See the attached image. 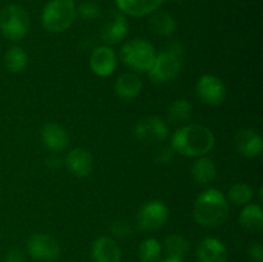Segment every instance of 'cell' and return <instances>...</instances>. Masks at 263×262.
Instances as JSON below:
<instances>
[{
	"instance_id": "obj_31",
	"label": "cell",
	"mask_w": 263,
	"mask_h": 262,
	"mask_svg": "<svg viewBox=\"0 0 263 262\" xmlns=\"http://www.w3.org/2000/svg\"><path fill=\"white\" fill-rule=\"evenodd\" d=\"M248 254L253 262H263V248L259 243H252L248 248Z\"/></svg>"
},
{
	"instance_id": "obj_33",
	"label": "cell",
	"mask_w": 263,
	"mask_h": 262,
	"mask_svg": "<svg viewBox=\"0 0 263 262\" xmlns=\"http://www.w3.org/2000/svg\"><path fill=\"white\" fill-rule=\"evenodd\" d=\"M62 163H63V159L59 156H57V154H51V156H49L48 158H46V166L50 167V169L53 170L59 169V167L62 166Z\"/></svg>"
},
{
	"instance_id": "obj_22",
	"label": "cell",
	"mask_w": 263,
	"mask_h": 262,
	"mask_svg": "<svg viewBox=\"0 0 263 262\" xmlns=\"http://www.w3.org/2000/svg\"><path fill=\"white\" fill-rule=\"evenodd\" d=\"M239 222L247 230L261 231L263 229V211L259 204H246L239 215Z\"/></svg>"
},
{
	"instance_id": "obj_17",
	"label": "cell",
	"mask_w": 263,
	"mask_h": 262,
	"mask_svg": "<svg viewBox=\"0 0 263 262\" xmlns=\"http://www.w3.org/2000/svg\"><path fill=\"white\" fill-rule=\"evenodd\" d=\"M41 140L50 151L62 152L68 146L69 136L62 126L57 123H46L41 128Z\"/></svg>"
},
{
	"instance_id": "obj_20",
	"label": "cell",
	"mask_w": 263,
	"mask_h": 262,
	"mask_svg": "<svg viewBox=\"0 0 263 262\" xmlns=\"http://www.w3.org/2000/svg\"><path fill=\"white\" fill-rule=\"evenodd\" d=\"M149 27L154 33L161 36H171L176 31L177 23L170 13L156 10L149 14Z\"/></svg>"
},
{
	"instance_id": "obj_12",
	"label": "cell",
	"mask_w": 263,
	"mask_h": 262,
	"mask_svg": "<svg viewBox=\"0 0 263 262\" xmlns=\"http://www.w3.org/2000/svg\"><path fill=\"white\" fill-rule=\"evenodd\" d=\"M116 66H117V57L113 49L108 45L97 48L90 57V67L92 72L100 77H107L113 73Z\"/></svg>"
},
{
	"instance_id": "obj_32",
	"label": "cell",
	"mask_w": 263,
	"mask_h": 262,
	"mask_svg": "<svg viewBox=\"0 0 263 262\" xmlns=\"http://www.w3.org/2000/svg\"><path fill=\"white\" fill-rule=\"evenodd\" d=\"M4 262H25V254L21 249H10L7 254H5Z\"/></svg>"
},
{
	"instance_id": "obj_3",
	"label": "cell",
	"mask_w": 263,
	"mask_h": 262,
	"mask_svg": "<svg viewBox=\"0 0 263 262\" xmlns=\"http://www.w3.org/2000/svg\"><path fill=\"white\" fill-rule=\"evenodd\" d=\"M77 9L73 0H51L44 7L41 21L50 32H63L74 22Z\"/></svg>"
},
{
	"instance_id": "obj_2",
	"label": "cell",
	"mask_w": 263,
	"mask_h": 262,
	"mask_svg": "<svg viewBox=\"0 0 263 262\" xmlns=\"http://www.w3.org/2000/svg\"><path fill=\"white\" fill-rule=\"evenodd\" d=\"M193 213L199 225L205 228L220 226L229 216L228 199L220 190L208 189L197 198Z\"/></svg>"
},
{
	"instance_id": "obj_19",
	"label": "cell",
	"mask_w": 263,
	"mask_h": 262,
	"mask_svg": "<svg viewBox=\"0 0 263 262\" xmlns=\"http://www.w3.org/2000/svg\"><path fill=\"white\" fill-rule=\"evenodd\" d=\"M166 0H116L120 12L133 17L149 15L158 10Z\"/></svg>"
},
{
	"instance_id": "obj_4",
	"label": "cell",
	"mask_w": 263,
	"mask_h": 262,
	"mask_svg": "<svg viewBox=\"0 0 263 262\" xmlns=\"http://www.w3.org/2000/svg\"><path fill=\"white\" fill-rule=\"evenodd\" d=\"M120 55L123 63L138 73L151 69L157 54L154 46L148 40L134 39L122 46Z\"/></svg>"
},
{
	"instance_id": "obj_10",
	"label": "cell",
	"mask_w": 263,
	"mask_h": 262,
	"mask_svg": "<svg viewBox=\"0 0 263 262\" xmlns=\"http://www.w3.org/2000/svg\"><path fill=\"white\" fill-rule=\"evenodd\" d=\"M197 95L208 105L222 104L226 97V87L218 77L212 74L202 76L197 82Z\"/></svg>"
},
{
	"instance_id": "obj_11",
	"label": "cell",
	"mask_w": 263,
	"mask_h": 262,
	"mask_svg": "<svg viewBox=\"0 0 263 262\" xmlns=\"http://www.w3.org/2000/svg\"><path fill=\"white\" fill-rule=\"evenodd\" d=\"M128 33V22L120 12H112L105 21L102 31V39L108 45H115L123 41Z\"/></svg>"
},
{
	"instance_id": "obj_26",
	"label": "cell",
	"mask_w": 263,
	"mask_h": 262,
	"mask_svg": "<svg viewBox=\"0 0 263 262\" xmlns=\"http://www.w3.org/2000/svg\"><path fill=\"white\" fill-rule=\"evenodd\" d=\"M228 197L230 202H233L236 205H246L253 198V189L249 185L243 184V182H238V184L233 185L229 189Z\"/></svg>"
},
{
	"instance_id": "obj_16",
	"label": "cell",
	"mask_w": 263,
	"mask_h": 262,
	"mask_svg": "<svg viewBox=\"0 0 263 262\" xmlns=\"http://www.w3.org/2000/svg\"><path fill=\"white\" fill-rule=\"evenodd\" d=\"M197 257L199 262H226L228 251L225 244L216 238H205L197 248Z\"/></svg>"
},
{
	"instance_id": "obj_7",
	"label": "cell",
	"mask_w": 263,
	"mask_h": 262,
	"mask_svg": "<svg viewBox=\"0 0 263 262\" xmlns=\"http://www.w3.org/2000/svg\"><path fill=\"white\" fill-rule=\"evenodd\" d=\"M168 207L161 200H151L146 202L139 210L136 223L139 229L146 233L157 231L166 223L168 220Z\"/></svg>"
},
{
	"instance_id": "obj_18",
	"label": "cell",
	"mask_w": 263,
	"mask_h": 262,
	"mask_svg": "<svg viewBox=\"0 0 263 262\" xmlns=\"http://www.w3.org/2000/svg\"><path fill=\"white\" fill-rule=\"evenodd\" d=\"M143 89V81L136 72H125L118 76L115 84V91L118 98L130 100L138 97Z\"/></svg>"
},
{
	"instance_id": "obj_34",
	"label": "cell",
	"mask_w": 263,
	"mask_h": 262,
	"mask_svg": "<svg viewBox=\"0 0 263 262\" xmlns=\"http://www.w3.org/2000/svg\"><path fill=\"white\" fill-rule=\"evenodd\" d=\"M159 262H182V258H176V257H167L166 259H162Z\"/></svg>"
},
{
	"instance_id": "obj_29",
	"label": "cell",
	"mask_w": 263,
	"mask_h": 262,
	"mask_svg": "<svg viewBox=\"0 0 263 262\" xmlns=\"http://www.w3.org/2000/svg\"><path fill=\"white\" fill-rule=\"evenodd\" d=\"M110 231L116 238H126L133 234V228L125 220H116L110 225Z\"/></svg>"
},
{
	"instance_id": "obj_6",
	"label": "cell",
	"mask_w": 263,
	"mask_h": 262,
	"mask_svg": "<svg viewBox=\"0 0 263 262\" xmlns=\"http://www.w3.org/2000/svg\"><path fill=\"white\" fill-rule=\"evenodd\" d=\"M182 55L166 50L156 55L151 69L148 71L149 77L153 82H167L175 79L180 73L182 67Z\"/></svg>"
},
{
	"instance_id": "obj_8",
	"label": "cell",
	"mask_w": 263,
	"mask_h": 262,
	"mask_svg": "<svg viewBox=\"0 0 263 262\" xmlns=\"http://www.w3.org/2000/svg\"><path fill=\"white\" fill-rule=\"evenodd\" d=\"M136 139L143 144L156 145L167 140L168 138V126L157 116H149L136 123L134 128Z\"/></svg>"
},
{
	"instance_id": "obj_35",
	"label": "cell",
	"mask_w": 263,
	"mask_h": 262,
	"mask_svg": "<svg viewBox=\"0 0 263 262\" xmlns=\"http://www.w3.org/2000/svg\"><path fill=\"white\" fill-rule=\"evenodd\" d=\"M177 2H187V0H177Z\"/></svg>"
},
{
	"instance_id": "obj_30",
	"label": "cell",
	"mask_w": 263,
	"mask_h": 262,
	"mask_svg": "<svg viewBox=\"0 0 263 262\" xmlns=\"http://www.w3.org/2000/svg\"><path fill=\"white\" fill-rule=\"evenodd\" d=\"M172 157H174V149L168 146H162L156 152L154 161L158 164H168L172 161Z\"/></svg>"
},
{
	"instance_id": "obj_25",
	"label": "cell",
	"mask_w": 263,
	"mask_h": 262,
	"mask_svg": "<svg viewBox=\"0 0 263 262\" xmlns=\"http://www.w3.org/2000/svg\"><path fill=\"white\" fill-rule=\"evenodd\" d=\"M166 251L168 257L184 258L186 252L189 251V241L181 235H170L164 240Z\"/></svg>"
},
{
	"instance_id": "obj_15",
	"label": "cell",
	"mask_w": 263,
	"mask_h": 262,
	"mask_svg": "<svg viewBox=\"0 0 263 262\" xmlns=\"http://www.w3.org/2000/svg\"><path fill=\"white\" fill-rule=\"evenodd\" d=\"M121 249L113 239L102 236L94 241L91 248V262H120Z\"/></svg>"
},
{
	"instance_id": "obj_28",
	"label": "cell",
	"mask_w": 263,
	"mask_h": 262,
	"mask_svg": "<svg viewBox=\"0 0 263 262\" xmlns=\"http://www.w3.org/2000/svg\"><path fill=\"white\" fill-rule=\"evenodd\" d=\"M79 14L86 21H94L100 15V7L95 2H84L79 7Z\"/></svg>"
},
{
	"instance_id": "obj_5",
	"label": "cell",
	"mask_w": 263,
	"mask_h": 262,
	"mask_svg": "<svg viewBox=\"0 0 263 262\" xmlns=\"http://www.w3.org/2000/svg\"><path fill=\"white\" fill-rule=\"evenodd\" d=\"M30 30V17L22 7L9 4L0 10V31L7 39L21 40Z\"/></svg>"
},
{
	"instance_id": "obj_1",
	"label": "cell",
	"mask_w": 263,
	"mask_h": 262,
	"mask_svg": "<svg viewBox=\"0 0 263 262\" xmlns=\"http://www.w3.org/2000/svg\"><path fill=\"white\" fill-rule=\"evenodd\" d=\"M215 146V135L208 127L186 125L172 136L171 148L186 157H203Z\"/></svg>"
},
{
	"instance_id": "obj_23",
	"label": "cell",
	"mask_w": 263,
	"mask_h": 262,
	"mask_svg": "<svg viewBox=\"0 0 263 262\" xmlns=\"http://www.w3.org/2000/svg\"><path fill=\"white\" fill-rule=\"evenodd\" d=\"M28 63L26 51L21 46H12L4 55V64L7 69L13 73L22 72Z\"/></svg>"
},
{
	"instance_id": "obj_13",
	"label": "cell",
	"mask_w": 263,
	"mask_h": 262,
	"mask_svg": "<svg viewBox=\"0 0 263 262\" xmlns=\"http://www.w3.org/2000/svg\"><path fill=\"white\" fill-rule=\"evenodd\" d=\"M64 162L68 171L77 177H86L92 171V157L84 148L72 149Z\"/></svg>"
},
{
	"instance_id": "obj_24",
	"label": "cell",
	"mask_w": 263,
	"mask_h": 262,
	"mask_svg": "<svg viewBox=\"0 0 263 262\" xmlns=\"http://www.w3.org/2000/svg\"><path fill=\"white\" fill-rule=\"evenodd\" d=\"M193 107L186 99H176L168 108V120L172 123H184L192 117Z\"/></svg>"
},
{
	"instance_id": "obj_9",
	"label": "cell",
	"mask_w": 263,
	"mask_h": 262,
	"mask_svg": "<svg viewBox=\"0 0 263 262\" xmlns=\"http://www.w3.org/2000/svg\"><path fill=\"white\" fill-rule=\"evenodd\" d=\"M27 251L35 259L54 261L61 254V247L49 234H33L27 241Z\"/></svg>"
},
{
	"instance_id": "obj_27",
	"label": "cell",
	"mask_w": 263,
	"mask_h": 262,
	"mask_svg": "<svg viewBox=\"0 0 263 262\" xmlns=\"http://www.w3.org/2000/svg\"><path fill=\"white\" fill-rule=\"evenodd\" d=\"M161 243L157 239L151 238L144 240L139 247V258L140 262H153L161 253Z\"/></svg>"
},
{
	"instance_id": "obj_21",
	"label": "cell",
	"mask_w": 263,
	"mask_h": 262,
	"mask_svg": "<svg viewBox=\"0 0 263 262\" xmlns=\"http://www.w3.org/2000/svg\"><path fill=\"white\" fill-rule=\"evenodd\" d=\"M192 175L193 179L198 184H208V182H212L216 179V175H217L215 162L211 158H208V157H199L194 162V164H193Z\"/></svg>"
},
{
	"instance_id": "obj_14",
	"label": "cell",
	"mask_w": 263,
	"mask_h": 262,
	"mask_svg": "<svg viewBox=\"0 0 263 262\" xmlns=\"http://www.w3.org/2000/svg\"><path fill=\"white\" fill-rule=\"evenodd\" d=\"M236 148L241 156L247 158H254L263 151V140L258 133L251 128L239 131L235 138Z\"/></svg>"
}]
</instances>
